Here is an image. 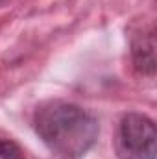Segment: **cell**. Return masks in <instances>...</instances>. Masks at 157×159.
Segmentation results:
<instances>
[{
	"label": "cell",
	"instance_id": "cell-1",
	"mask_svg": "<svg viewBox=\"0 0 157 159\" xmlns=\"http://www.w3.org/2000/svg\"><path fill=\"white\" fill-rule=\"evenodd\" d=\"M32 124L41 143L59 159L85 157L100 135L98 119L65 100H48L37 106Z\"/></svg>",
	"mask_w": 157,
	"mask_h": 159
},
{
	"label": "cell",
	"instance_id": "cell-4",
	"mask_svg": "<svg viewBox=\"0 0 157 159\" xmlns=\"http://www.w3.org/2000/svg\"><path fill=\"white\" fill-rule=\"evenodd\" d=\"M0 159H26V154L15 141L0 137Z\"/></svg>",
	"mask_w": 157,
	"mask_h": 159
},
{
	"label": "cell",
	"instance_id": "cell-3",
	"mask_svg": "<svg viewBox=\"0 0 157 159\" xmlns=\"http://www.w3.org/2000/svg\"><path fill=\"white\" fill-rule=\"evenodd\" d=\"M131 63L133 69L142 76L155 74V32L139 34L131 39Z\"/></svg>",
	"mask_w": 157,
	"mask_h": 159
},
{
	"label": "cell",
	"instance_id": "cell-5",
	"mask_svg": "<svg viewBox=\"0 0 157 159\" xmlns=\"http://www.w3.org/2000/svg\"><path fill=\"white\" fill-rule=\"evenodd\" d=\"M4 2H6V0H0V4H4Z\"/></svg>",
	"mask_w": 157,
	"mask_h": 159
},
{
	"label": "cell",
	"instance_id": "cell-2",
	"mask_svg": "<svg viewBox=\"0 0 157 159\" xmlns=\"http://www.w3.org/2000/svg\"><path fill=\"white\" fill-rule=\"evenodd\" d=\"M155 122L142 113H126L117 129L115 150L120 159H155Z\"/></svg>",
	"mask_w": 157,
	"mask_h": 159
}]
</instances>
